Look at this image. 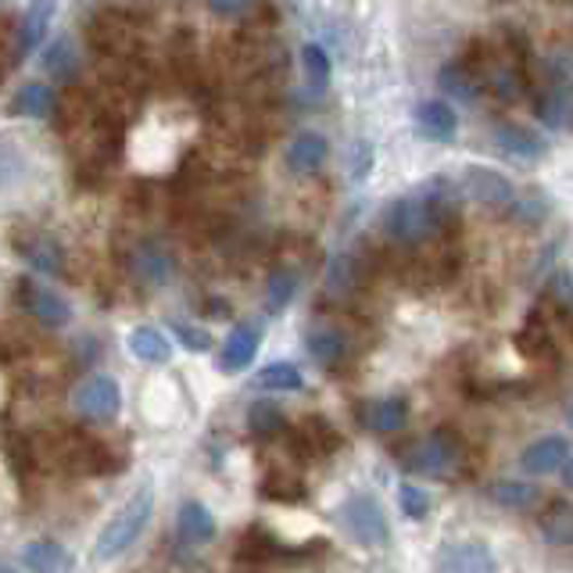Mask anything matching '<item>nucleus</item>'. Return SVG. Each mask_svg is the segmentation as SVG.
I'll return each instance as SVG.
<instances>
[{"instance_id": "6e6552de", "label": "nucleus", "mask_w": 573, "mask_h": 573, "mask_svg": "<svg viewBox=\"0 0 573 573\" xmlns=\"http://www.w3.org/2000/svg\"><path fill=\"white\" fill-rule=\"evenodd\" d=\"M462 194L487 204V209H506V204H513V183L498 173V169H487V165L462 169Z\"/></svg>"}, {"instance_id": "79ce46f5", "label": "nucleus", "mask_w": 573, "mask_h": 573, "mask_svg": "<svg viewBox=\"0 0 573 573\" xmlns=\"http://www.w3.org/2000/svg\"><path fill=\"white\" fill-rule=\"evenodd\" d=\"M566 423L573 426V401H570V409H566Z\"/></svg>"}, {"instance_id": "412c9836", "label": "nucleus", "mask_w": 573, "mask_h": 573, "mask_svg": "<svg viewBox=\"0 0 573 573\" xmlns=\"http://www.w3.org/2000/svg\"><path fill=\"white\" fill-rule=\"evenodd\" d=\"M295 441L301 448H309L312 456H331V452H337V448H340V434H337V426L326 416H304L295 426Z\"/></svg>"}, {"instance_id": "c756f323", "label": "nucleus", "mask_w": 573, "mask_h": 573, "mask_svg": "<svg viewBox=\"0 0 573 573\" xmlns=\"http://www.w3.org/2000/svg\"><path fill=\"white\" fill-rule=\"evenodd\" d=\"M295 290H298V273L287 270V265H276V270L265 276V309L273 315L284 312L290 301H295Z\"/></svg>"}, {"instance_id": "4468645a", "label": "nucleus", "mask_w": 573, "mask_h": 573, "mask_svg": "<svg viewBox=\"0 0 573 573\" xmlns=\"http://www.w3.org/2000/svg\"><path fill=\"white\" fill-rule=\"evenodd\" d=\"M495 144L509 158H516V162H541V154H545V140L531 126H520V122H502V126H495Z\"/></svg>"}, {"instance_id": "393cba45", "label": "nucleus", "mask_w": 573, "mask_h": 573, "mask_svg": "<svg viewBox=\"0 0 573 573\" xmlns=\"http://www.w3.org/2000/svg\"><path fill=\"white\" fill-rule=\"evenodd\" d=\"M79 65H83L79 51H76V43H72L68 36H58V40L43 51V68L51 72L54 83H72L79 76Z\"/></svg>"}, {"instance_id": "f257e3e1", "label": "nucleus", "mask_w": 573, "mask_h": 573, "mask_svg": "<svg viewBox=\"0 0 573 573\" xmlns=\"http://www.w3.org/2000/svg\"><path fill=\"white\" fill-rule=\"evenodd\" d=\"M151 513H154V487L140 484L137 491L122 502V509H115V516L104 523L101 534H97L94 556L101 559V563H112L122 552H129V548L140 541V534L148 531Z\"/></svg>"}, {"instance_id": "a211bd4d", "label": "nucleus", "mask_w": 573, "mask_h": 573, "mask_svg": "<svg viewBox=\"0 0 573 573\" xmlns=\"http://www.w3.org/2000/svg\"><path fill=\"white\" fill-rule=\"evenodd\" d=\"M22 563L29 573H72L76 570V559L65 545L58 541H29L22 548Z\"/></svg>"}, {"instance_id": "bb28decb", "label": "nucleus", "mask_w": 573, "mask_h": 573, "mask_svg": "<svg viewBox=\"0 0 573 573\" xmlns=\"http://www.w3.org/2000/svg\"><path fill=\"white\" fill-rule=\"evenodd\" d=\"M129 351L140 362H151V365H162L173 359V345H169V337L162 331H154V326H137V331L129 334Z\"/></svg>"}, {"instance_id": "423d86ee", "label": "nucleus", "mask_w": 573, "mask_h": 573, "mask_svg": "<svg viewBox=\"0 0 573 573\" xmlns=\"http://www.w3.org/2000/svg\"><path fill=\"white\" fill-rule=\"evenodd\" d=\"M129 270L144 287H165L176 276V259L162 240H140L129 251Z\"/></svg>"}, {"instance_id": "f8f14e48", "label": "nucleus", "mask_w": 573, "mask_h": 573, "mask_svg": "<svg viewBox=\"0 0 573 573\" xmlns=\"http://www.w3.org/2000/svg\"><path fill=\"white\" fill-rule=\"evenodd\" d=\"M15 251L33 265V270H40L47 276L65 273V251H61V244L54 237H47V234H22V237H15Z\"/></svg>"}, {"instance_id": "7ed1b4c3", "label": "nucleus", "mask_w": 573, "mask_h": 573, "mask_svg": "<svg viewBox=\"0 0 573 573\" xmlns=\"http://www.w3.org/2000/svg\"><path fill=\"white\" fill-rule=\"evenodd\" d=\"M340 520H345L351 538L365 548H384L391 541V527H387L384 509L373 495H351L340 509Z\"/></svg>"}, {"instance_id": "0eeeda50", "label": "nucleus", "mask_w": 573, "mask_h": 573, "mask_svg": "<svg viewBox=\"0 0 573 573\" xmlns=\"http://www.w3.org/2000/svg\"><path fill=\"white\" fill-rule=\"evenodd\" d=\"M437 573H498L495 552L484 541H448L437 548Z\"/></svg>"}, {"instance_id": "dca6fc26", "label": "nucleus", "mask_w": 573, "mask_h": 573, "mask_svg": "<svg viewBox=\"0 0 573 573\" xmlns=\"http://www.w3.org/2000/svg\"><path fill=\"white\" fill-rule=\"evenodd\" d=\"M304 348H309V356L320 365H326V370H334V365L348 359V337L345 331H337L331 323L312 326L309 337H304Z\"/></svg>"}, {"instance_id": "aec40b11", "label": "nucleus", "mask_w": 573, "mask_h": 573, "mask_svg": "<svg viewBox=\"0 0 573 573\" xmlns=\"http://www.w3.org/2000/svg\"><path fill=\"white\" fill-rule=\"evenodd\" d=\"M362 420L376 434H395V431H401V426L409 423V401L401 398V395L376 398V401H370V406H365Z\"/></svg>"}, {"instance_id": "473e14b6", "label": "nucleus", "mask_w": 573, "mask_h": 573, "mask_svg": "<svg viewBox=\"0 0 573 573\" xmlns=\"http://www.w3.org/2000/svg\"><path fill=\"white\" fill-rule=\"evenodd\" d=\"M248 426H251L254 437H265V441L287 431L284 412H279L276 406H265V401H254V406L248 409Z\"/></svg>"}, {"instance_id": "2eb2a0df", "label": "nucleus", "mask_w": 573, "mask_h": 573, "mask_svg": "<svg viewBox=\"0 0 573 573\" xmlns=\"http://www.w3.org/2000/svg\"><path fill=\"white\" fill-rule=\"evenodd\" d=\"M416 133L431 144H448V140H456L459 119H456L452 108L434 97V101H423L416 108Z\"/></svg>"}, {"instance_id": "4c0bfd02", "label": "nucleus", "mask_w": 573, "mask_h": 573, "mask_svg": "<svg viewBox=\"0 0 573 573\" xmlns=\"http://www.w3.org/2000/svg\"><path fill=\"white\" fill-rule=\"evenodd\" d=\"M209 8L219 18H244L254 8V0H209Z\"/></svg>"}, {"instance_id": "58836bf2", "label": "nucleus", "mask_w": 573, "mask_h": 573, "mask_svg": "<svg viewBox=\"0 0 573 573\" xmlns=\"http://www.w3.org/2000/svg\"><path fill=\"white\" fill-rule=\"evenodd\" d=\"M513 219H516V223H527V226L541 223V219H545V201L541 198H527L523 204H516Z\"/></svg>"}, {"instance_id": "f704fd0d", "label": "nucleus", "mask_w": 573, "mask_h": 573, "mask_svg": "<svg viewBox=\"0 0 573 573\" xmlns=\"http://www.w3.org/2000/svg\"><path fill=\"white\" fill-rule=\"evenodd\" d=\"M398 506H401V513H406L409 520H423L426 513H431V495H426L420 484L406 481L398 487Z\"/></svg>"}, {"instance_id": "a878e982", "label": "nucleus", "mask_w": 573, "mask_h": 573, "mask_svg": "<svg viewBox=\"0 0 573 573\" xmlns=\"http://www.w3.org/2000/svg\"><path fill=\"white\" fill-rule=\"evenodd\" d=\"M51 15H54V0H33L29 15L18 29V58H26L29 51L40 47V40L47 36V26H51Z\"/></svg>"}, {"instance_id": "1a4fd4ad", "label": "nucleus", "mask_w": 573, "mask_h": 573, "mask_svg": "<svg viewBox=\"0 0 573 573\" xmlns=\"http://www.w3.org/2000/svg\"><path fill=\"white\" fill-rule=\"evenodd\" d=\"M566 459H570V441L563 434H548V437H538L534 445L523 448L520 466H523V473H531V477H548V473L563 470Z\"/></svg>"}, {"instance_id": "c9c22d12", "label": "nucleus", "mask_w": 573, "mask_h": 573, "mask_svg": "<svg viewBox=\"0 0 573 573\" xmlns=\"http://www.w3.org/2000/svg\"><path fill=\"white\" fill-rule=\"evenodd\" d=\"M11 61H18V33L11 29V18H0V79L8 76Z\"/></svg>"}, {"instance_id": "e433bc0d", "label": "nucleus", "mask_w": 573, "mask_h": 573, "mask_svg": "<svg viewBox=\"0 0 573 573\" xmlns=\"http://www.w3.org/2000/svg\"><path fill=\"white\" fill-rule=\"evenodd\" d=\"M173 334L179 337V345L187 351H209L212 348V334L201 331V326H194V323H173Z\"/></svg>"}, {"instance_id": "39448f33", "label": "nucleus", "mask_w": 573, "mask_h": 573, "mask_svg": "<svg viewBox=\"0 0 573 573\" xmlns=\"http://www.w3.org/2000/svg\"><path fill=\"white\" fill-rule=\"evenodd\" d=\"M18 304L26 309L36 323L61 331V326L72 323V304L51 287H40L36 279H18Z\"/></svg>"}, {"instance_id": "5701e85b", "label": "nucleus", "mask_w": 573, "mask_h": 573, "mask_svg": "<svg viewBox=\"0 0 573 573\" xmlns=\"http://www.w3.org/2000/svg\"><path fill=\"white\" fill-rule=\"evenodd\" d=\"M58 108V94L47 87V83H26L15 101H11V115H22V119H47L54 115Z\"/></svg>"}, {"instance_id": "ea45409f", "label": "nucleus", "mask_w": 573, "mask_h": 573, "mask_svg": "<svg viewBox=\"0 0 573 573\" xmlns=\"http://www.w3.org/2000/svg\"><path fill=\"white\" fill-rule=\"evenodd\" d=\"M563 481H566V487H573V459H566V466H563Z\"/></svg>"}, {"instance_id": "9d476101", "label": "nucleus", "mask_w": 573, "mask_h": 573, "mask_svg": "<svg viewBox=\"0 0 573 573\" xmlns=\"http://www.w3.org/2000/svg\"><path fill=\"white\" fill-rule=\"evenodd\" d=\"M90 40L97 51L108 58H126L129 43H133L129 18L122 15V11H101V15H94V22H90Z\"/></svg>"}, {"instance_id": "20e7f679", "label": "nucleus", "mask_w": 573, "mask_h": 573, "mask_svg": "<svg viewBox=\"0 0 573 573\" xmlns=\"http://www.w3.org/2000/svg\"><path fill=\"white\" fill-rule=\"evenodd\" d=\"M72 406H76V412L83 420H97V423L115 420L119 409H122L119 381L115 376H104V373L87 376V381L76 387V395H72Z\"/></svg>"}, {"instance_id": "b1692460", "label": "nucleus", "mask_w": 573, "mask_h": 573, "mask_svg": "<svg viewBox=\"0 0 573 573\" xmlns=\"http://www.w3.org/2000/svg\"><path fill=\"white\" fill-rule=\"evenodd\" d=\"M538 527L548 545H573V506L563 498L548 502L538 516Z\"/></svg>"}, {"instance_id": "a19ab883", "label": "nucleus", "mask_w": 573, "mask_h": 573, "mask_svg": "<svg viewBox=\"0 0 573 573\" xmlns=\"http://www.w3.org/2000/svg\"><path fill=\"white\" fill-rule=\"evenodd\" d=\"M0 573H18V570L11 566V563H4V559H0Z\"/></svg>"}, {"instance_id": "7c9ffc66", "label": "nucleus", "mask_w": 573, "mask_h": 573, "mask_svg": "<svg viewBox=\"0 0 573 573\" xmlns=\"http://www.w3.org/2000/svg\"><path fill=\"white\" fill-rule=\"evenodd\" d=\"M254 384H259L262 391H301L304 376L295 362H270L259 376H254Z\"/></svg>"}, {"instance_id": "9b49d317", "label": "nucleus", "mask_w": 573, "mask_h": 573, "mask_svg": "<svg viewBox=\"0 0 573 573\" xmlns=\"http://www.w3.org/2000/svg\"><path fill=\"white\" fill-rule=\"evenodd\" d=\"M516 348L523 351L527 359L534 362H548L556 359V348H559V337L552 331V320H545L541 309H534L523 323V331L516 334Z\"/></svg>"}, {"instance_id": "cd10ccee", "label": "nucleus", "mask_w": 573, "mask_h": 573, "mask_svg": "<svg viewBox=\"0 0 573 573\" xmlns=\"http://www.w3.org/2000/svg\"><path fill=\"white\" fill-rule=\"evenodd\" d=\"M437 83H441V90L445 94H452V97H459V101H477L481 97V90H484V83L473 76V72L462 65V61L456 58V61H448V65L437 72Z\"/></svg>"}, {"instance_id": "72a5a7b5", "label": "nucleus", "mask_w": 573, "mask_h": 573, "mask_svg": "<svg viewBox=\"0 0 573 573\" xmlns=\"http://www.w3.org/2000/svg\"><path fill=\"white\" fill-rule=\"evenodd\" d=\"M301 65H304V76H309V87L312 90H326V83H331V54H326L320 43L304 47Z\"/></svg>"}, {"instance_id": "f03ea898", "label": "nucleus", "mask_w": 573, "mask_h": 573, "mask_svg": "<svg viewBox=\"0 0 573 573\" xmlns=\"http://www.w3.org/2000/svg\"><path fill=\"white\" fill-rule=\"evenodd\" d=\"M459 452H462L459 437L448 431V426H441V431H431L426 437H420V441L406 445L401 462H406V470H412V473H426V477H445V473L456 470Z\"/></svg>"}, {"instance_id": "2f4dec72", "label": "nucleus", "mask_w": 573, "mask_h": 573, "mask_svg": "<svg viewBox=\"0 0 573 573\" xmlns=\"http://www.w3.org/2000/svg\"><path fill=\"white\" fill-rule=\"evenodd\" d=\"M262 495L270 498V502H287V506H295V502H301L304 495H309V487H304V481L295 477V473H265Z\"/></svg>"}, {"instance_id": "ddd939ff", "label": "nucleus", "mask_w": 573, "mask_h": 573, "mask_svg": "<svg viewBox=\"0 0 573 573\" xmlns=\"http://www.w3.org/2000/svg\"><path fill=\"white\" fill-rule=\"evenodd\" d=\"M259 340H262V331L254 323L234 326V334H229L226 345H223V356H219V370L223 373H244L254 362V356H259Z\"/></svg>"}, {"instance_id": "6ab92c4d", "label": "nucleus", "mask_w": 573, "mask_h": 573, "mask_svg": "<svg viewBox=\"0 0 573 573\" xmlns=\"http://www.w3.org/2000/svg\"><path fill=\"white\" fill-rule=\"evenodd\" d=\"M176 534L183 545H209L215 538V516L209 513V506L201 502H183L176 513Z\"/></svg>"}, {"instance_id": "f3484780", "label": "nucleus", "mask_w": 573, "mask_h": 573, "mask_svg": "<svg viewBox=\"0 0 573 573\" xmlns=\"http://www.w3.org/2000/svg\"><path fill=\"white\" fill-rule=\"evenodd\" d=\"M326 154H331V148H326L320 133H298L295 144L287 148V169L298 176H315L326 165Z\"/></svg>"}, {"instance_id": "c85d7f7f", "label": "nucleus", "mask_w": 573, "mask_h": 573, "mask_svg": "<svg viewBox=\"0 0 573 573\" xmlns=\"http://www.w3.org/2000/svg\"><path fill=\"white\" fill-rule=\"evenodd\" d=\"M487 498L502 509H527L538 502L541 491H538V484H531V481H498L487 487Z\"/></svg>"}, {"instance_id": "4be33fe9", "label": "nucleus", "mask_w": 573, "mask_h": 573, "mask_svg": "<svg viewBox=\"0 0 573 573\" xmlns=\"http://www.w3.org/2000/svg\"><path fill=\"white\" fill-rule=\"evenodd\" d=\"M284 556V545L276 541L273 531L265 527H248L240 534V545H237V559L240 563H273V559Z\"/></svg>"}]
</instances>
